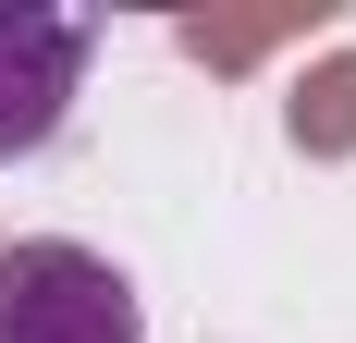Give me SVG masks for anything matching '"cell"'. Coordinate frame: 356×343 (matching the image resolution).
<instances>
[{
    "mask_svg": "<svg viewBox=\"0 0 356 343\" xmlns=\"http://www.w3.org/2000/svg\"><path fill=\"white\" fill-rule=\"evenodd\" d=\"M0 343H147V307L99 245L37 233L0 245Z\"/></svg>",
    "mask_w": 356,
    "mask_h": 343,
    "instance_id": "obj_1",
    "label": "cell"
},
{
    "mask_svg": "<svg viewBox=\"0 0 356 343\" xmlns=\"http://www.w3.org/2000/svg\"><path fill=\"white\" fill-rule=\"evenodd\" d=\"M86 49H99V25H86V12L0 0V160H25V147L62 135L74 86H86Z\"/></svg>",
    "mask_w": 356,
    "mask_h": 343,
    "instance_id": "obj_2",
    "label": "cell"
}]
</instances>
